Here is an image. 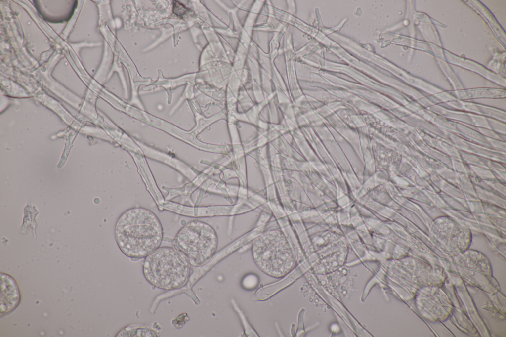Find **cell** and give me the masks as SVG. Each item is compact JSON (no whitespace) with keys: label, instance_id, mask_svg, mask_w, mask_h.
Instances as JSON below:
<instances>
[{"label":"cell","instance_id":"6da1fadb","mask_svg":"<svg viewBox=\"0 0 506 337\" xmlns=\"http://www.w3.org/2000/svg\"><path fill=\"white\" fill-rule=\"evenodd\" d=\"M164 231L152 211L133 207L124 211L115 228L116 243L122 253L131 259L144 258L160 247Z\"/></svg>","mask_w":506,"mask_h":337},{"label":"cell","instance_id":"7a4b0ae2","mask_svg":"<svg viewBox=\"0 0 506 337\" xmlns=\"http://www.w3.org/2000/svg\"><path fill=\"white\" fill-rule=\"evenodd\" d=\"M188 263L175 248L162 246L144 258L142 271L151 285L164 290L183 287L189 274Z\"/></svg>","mask_w":506,"mask_h":337},{"label":"cell","instance_id":"3957f363","mask_svg":"<svg viewBox=\"0 0 506 337\" xmlns=\"http://www.w3.org/2000/svg\"><path fill=\"white\" fill-rule=\"evenodd\" d=\"M173 244L189 265L199 267L208 263L215 253L218 238L211 225L199 220H192L178 231Z\"/></svg>","mask_w":506,"mask_h":337},{"label":"cell","instance_id":"277c9868","mask_svg":"<svg viewBox=\"0 0 506 337\" xmlns=\"http://www.w3.org/2000/svg\"><path fill=\"white\" fill-rule=\"evenodd\" d=\"M253 259L258 267L267 275L281 278L293 267L292 248L280 230L267 231L258 237L252 248Z\"/></svg>","mask_w":506,"mask_h":337},{"label":"cell","instance_id":"5b68a950","mask_svg":"<svg viewBox=\"0 0 506 337\" xmlns=\"http://www.w3.org/2000/svg\"><path fill=\"white\" fill-rule=\"evenodd\" d=\"M21 294L15 280L10 275L0 273V316L12 312L19 305Z\"/></svg>","mask_w":506,"mask_h":337},{"label":"cell","instance_id":"8992f818","mask_svg":"<svg viewBox=\"0 0 506 337\" xmlns=\"http://www.w3.org/2000/svg\"><path fill=\"white\" fill-rule=\"evenodd\" d=\"M156 332L147 326L131 324L120 331L116 337H157Z\"/></svg>","mask_w":506,"mask_h":337},{"label":"cell","instance_id":"52a82bcc","mask_svg":"<svg viewBox=\"0 0 506 337\" xmlns=\"http://www.w3.org/2000/svg\"><path fill=\"white\" fill-rule=\"evenodd\" d=\"M242 284L246 288H254L257 285L258 279L254 275H249L244 279Z\"/></svg>","mask_w":506,"mask_h":337},{"label":"cell","instance_id":"ba28073f","mask_svg":"<svg viewBox=\"0 0 506 337\" xmlns=\"http://www.w3.org/2000/svg\"><path fill=\"white\" fill-rule=\"evenodd\" d=\"M175 5L173 7V11L177 15H181L186 10L185 8L181 5L177 1H175Z\"/></svg>","mask_w":506,"mask_h":337}]
</instances>
